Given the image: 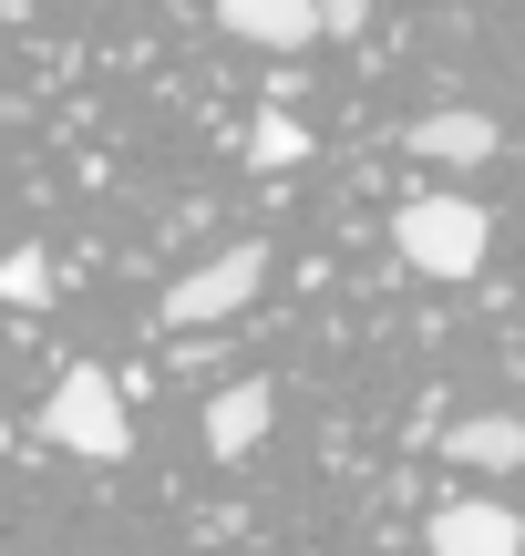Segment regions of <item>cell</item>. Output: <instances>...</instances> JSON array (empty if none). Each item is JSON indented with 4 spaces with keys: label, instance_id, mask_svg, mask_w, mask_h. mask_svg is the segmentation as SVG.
Wrapping results in <instances>:
<instances>
[{
    "label": "cell",
    "instance_id": "cell-1",
    "mask_svg": "<svg viewBox=\"0 0 525 556\" xmlns=\"http://www.w3.org/2000/svg\"><path fill=\"white\" fill-rule=\"evenodd\" d=\"M41 433H52L62 454H82V464H124V454H135V413H124V392H114L103 361H73V371L52 381Z\"/></svg>",
    "mask_w": 525,
    "mask_h": 556
},
{
    "label": "cell",
    "instance_id": "cell-4",
    "mask_svg": "<svg viewBox=\"0 0 525 556\" xmlns=\"http://www.w3.org/2000/svg\"><path fill=\"white\" fill-rule=\"evenodd\" d=\"M433 556H525V526L505 505H485V495H453L433 516Z\"/></svg>",
    "mask_w": 525,
    "mask_h": 556
},
{
    "label": "cell",
    "instance_id": "cell-2",
    "mask_svg": "<svg viewBox=\"0 0 525 556\" xmlns=\"http://www.w3.org/2000/svg\"><path fill=\"white\" fill-rule=\"evenodd\" d=\"M485 238H495V227H485L474 197H412L402 217H392V248H402L423 278H474V268H485Z\"/></svg>",
    "mask_w": 525,
    "mask_h": 556
},
{
    "label": "cell",
    "instance_id": "cell-9",
    "mask_svg": "<svg viewBox=\"0 0 525 556\" xmlns=\"http://www.w3.org/2000/svg\"><path fill=\"white\" fill-rule=\"evenodd\" d=\"M299 155H309L299 114H289V103H268V114L247 124V165H268V176H279V165H299Z\"/></svg>",
    "mask_w": 525,
    "mask_h": 556
},
{
    "label": "cell",
    "instance_id": "cell-7",
    "mask_svg": "<svg viewBox=\"0 0 525 556\" xmlns=\"http://www.w3.org/2000/svg\"><path fill=\"white\" fill-rule=\"evenodd\" d=\"M402 144H412V155H433V165H485L505 135H495V114H474V103H444V114H423Z\"/></svg>",
    "mask_w": 525,
    "mask_h": 556
},
{
    "label": "cell",
    "instance_id": "cell-11",
    "mask_svg": "<svg viewBox=\"0 0 525 556\" xmlns=\"http://www.w3.org/2000/svg\"><path fill=\"white\" fill-rule=\"evenodd\" d=\"M320 21H330V31L350 41V31H371V0H320Z\"/></svg>",
    "mask_w": 525,
    "mask_h": 556
},
{
    "label": "cell",
    "instance_id": "cell-8",
    "mask_svg": "<svg viewBox=\"0 0 525 556\" xmlns=\"http://www.w3.org/2000/svg\"><path fill=\"white\" fill-rule=\"evenodd\" d=\"M444 454L474 464V475H515L525 464V422L515 413H464V422H444Z\"/></svg>",
    "mask_w": 525,
    "mask_h": 556
},
{
    "label": "cell",
    "instance_id": "cell-10",
    "mask_svg": "<svg viewBox=\"0 0 525 556\" xmlns=\"http://www.w3.org/2000/svg\"><path fill=\"white\" fill-rule=\"evenodd\" d=\"M0 299H11V309H41V299H52V268H41V248H11V258H0Z\"/></svg>",
    "mask_w": 525,
    "mask_h": 556
},
{
    "label": "cell",
    "instance_id": "cell-5",
    "mask_svg": "<svg viewBox=\"0 0 525 556\" xmlns=\"http://www.w3.org/2000/svg\"><path fill=\"white\" fill-rule=\"evenodd\" d=\"M217 21L238 41H258V52H299V41H320V0H217Z\"/></svg>",
    "mask_w": 525,
    "mask_h": 556
},
{
    "label": "cell",
    "instance_id": "cell-6",
    "mask_svg": "<svg viewBox=\"0 0 525 556\" xmlns=\"http://www.w3.org/2000/svg\"><path fill=\"white\" fill-rule=\"evenodd\" d=\"M268 413H279V392H268V381H227V392L206 402V454H217V464H238V454H258V433H268Z\"/></svg>",
    "mask_w": 525,
    "mask_h": 556
},
{
    "label": "cell",
    "instance_id": "cell-3",
    "mask_svg": "<svg viewBox=\"0 0 525 556\" xmlns=\"http://www.w3.org/2000/svg\"><path fill=\"white\" fill-rule=\"evenodd\" d=\"M258 289H268V248H258V238H238V248H217L206 268H185L176 289H165V330H206V319H238Z\"/></svg>",
    "mask_w": 525,
    "mask_h": 556
}]
</instances>
